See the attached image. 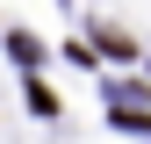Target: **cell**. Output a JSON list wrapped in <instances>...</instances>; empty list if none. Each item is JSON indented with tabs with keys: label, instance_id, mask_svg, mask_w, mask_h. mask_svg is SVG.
Here are the masks:
<instances>
[{
	"label": "cell",
	"instance_id": "1",
	"mask_svg": "<svg viewBox=\"0 0 151 144\" xmlns=\"http://www.w3.org/2000/svg\"><path fill=\"white\" fill-rule=\"evenodd\" d=\"M7 58H14V65H22V72H36V65H50V50H43V43H36V36H29V29H14V36H7Z\"/></svg>",
	"mask_w": 151,
	"mask_h": 144
},
{
	"label": "cell",
	"instance_id": "2",
	"mask_svg": "<svg viewBox=\"0 0 151 144\" xmlns=\"http://www.w3.org/2000/svg\"><path fill=\"white\" fill-rule=\"evenodd\" d=\"M93 50H101V58H137V43H129L122 29H93Z\"/></svg>",
	"mask_w": 151,
	"mask_h": 144
},
{
	"label": "cell",
	"instance_id": "4",
	"mask_svg": "<svg viewBox=\"0 0 151 144\" xmlns=\"http://www.w3.org/2000/svg\"><path fill=\"white\" fill-rule=\"evenodd\" d=\"M108 122H115V130H129V137H151V115H144V108H115Z\"/></svg>",
	"mask_w": 151,
	"mask_h": 144
},
{
	"label": "cell",
	"instance_id": "3",
	"mask_svg": "<svg viewBox=\"0 0 151 144\" xmlns=\"http://www.w3.org/2000/svg\"><path fill=\"white\" fill-rule=\"evenodd\" d=\"M29 108H36V115H50V122H58V108H65V101H58V94H50V86H43V79H36V72H29Z\"/></svg>",
	"mask_w": 151,
	"mask_h": 144
}]
</instances>
